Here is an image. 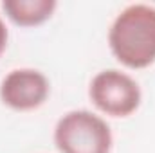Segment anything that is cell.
Instances as JSON below:
<instances>
[{
  "instance_id": "cell-1",
  "label": "cell",
  "mask_w": 155,
  "mask_h": 153,
  "mask_svg": "<svg viewBox=\"0 0 155 153\" xmlns=\"http://www.w3.org/2000/svg\"><path fill=\"white\" fill-rule=\"evenodd\" d=\"M108 47L117 61L132 70L155 63V7L148 4L126 5L108 31Z\"/></svg>"
},
{
  "instance_id": "cell-2",
  "label": "cell",
  "mask_w": 155,
  "mask_h": 153,
  "mask_svg": "<svg viewBox=\"0 0 155 153\" xmlns=\"http://www.w3.org/2000/svg\"><path fill=\"white\" fill-rule=\"evenodd\" d=\"M112 142L108 122L90 110H71L54 126V144L60 153H110Z\"/></svg>"
},
{
  "instance_id": "cell-3",
  "label": "cell",
  "mask_w": 155,
  "mask_h": 153,
  "mask_svg": "<svg viewBox=\"0 0 155 153\" xmlns=\"http://www.w3.org/2000/svg\"><path fill=\"white\" fill-rule=\"evenodd\" d=\"M90 103L105 115L128 117L137 112L143 94L139 83L119 69H105L88 85Z\"/></svg>"
},
{
  "instance_id": "cell-4",
  "label": "cell",
  "mask_w": 155,
  "mask_h": 153,
  "mask_svg": "<svg viewBox=\"0 0 155 153\" xmlns=\"http://www.w3.org/2000/svg\"><path fill=\"white\" fill-rule=\"evenodd\" d=\"M51 94V83L36 69H13L0 83V101L16 112L40 108Z\"/></svg>"
},
{
  "instance_id": "cell-5",
  "label": "cell",
  "mask_w": 155,
  "mask_h": 153,
  "mask_svg": "<svg viewBox=\"0 0 155 153\" xmlns=\"http://www.w3.org/2000/svg\"><path fill=\"white\" fill-rule=\"evenodd\" d=\"M56 0H4L2 11L18 27H38L52 18Z\"/></svg>"
},
{
  "instance_id": "cell-6",
  "label": "cell",
  "mask_w": 155,
  "mask_h": 153,
  "mask_svg": "<svg viewBox=\"0 0 155 153\" xmlns=\"http://www.w3.org/2000/svg\"><path fill=\"white\" fill-rule=\"evenodd\" d=\"M7 41H9V31H7V27H5V24H4V20L0 16V56L5 52Z\"/></svg>"
}]
</instances>
